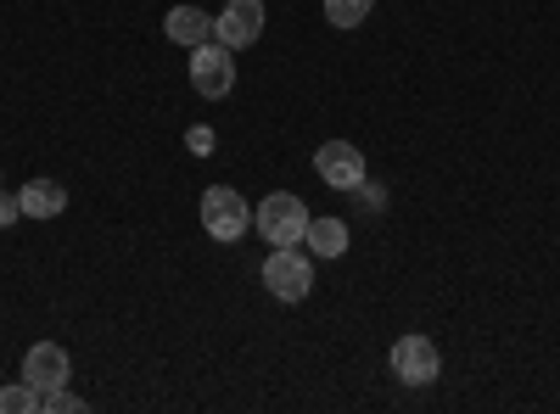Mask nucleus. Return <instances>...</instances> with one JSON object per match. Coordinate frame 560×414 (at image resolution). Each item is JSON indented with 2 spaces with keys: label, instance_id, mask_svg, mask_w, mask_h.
<instances>
[{
  "label": "nucleus",
  "instance_id": "obj_1",
  "mask_svg": "<svg viewBox=\"0 0 560 414\" xmlns=\"http://www.w3.org/2000/svg\"><path fill=\"white\" fill-rule=\"evenodd\" d=\"M253 224H258V236H264L269 247H298L303 229H308V208H303V197H292V191H275V197H264V202L253 208Z\"/></svg>",
  "mask_w": 560,
  "mask_h": 414
},
{
  "label": "nucleus",
  "instance_id": "obj_2",
  "mask_svg": "<svg viewBox=\"0 0 560 414\" xmlns=\"http://www.w3.org/2000/svg\"><path fill=\"white\" fill-rule=\"evenodd\" d=\"M253 224V208L247 197H236V186H208L202 191V229L213 241H242Z\"/></svg>",
  "mask_w": 560,
  "mask_h": 414
},
{
  "label": "nucleus",
  "instance_id": "obj_3",
  "mask_svg": "<svg viewBox=\"0 0 560 414\" xmlns=\"http://www.w3.org/2000/svg\"><path fill=\"white\" fill-rule=\"evenodd\" d=\"M264 286L280 297V303H303L314 292V263L298 252V247H275L264 258Z\"/></svg>",
  "mask_w": 560,
  "mask_h": 414
},
{
  "label": "nucleus",
  "instance_id": "obj_4",
  "mask_svg": "<svg viewBox=\"0 0 560 414\" xmlns=\"http://www.w3.org/2000/svg\"><path fill=\"white\" fill-rule=\"evenodd\" d=\"M191 84H197V96L224 102L230 90H236V51H230V45H219V39L197 45V51H191Z\"/></svg>",
  "mask_w": 560,
  "mask_h": 414
},
{
  "label": "nucleus",
  "instance_id": "obj_5",
  "mask_svg": "<svg viewBox=\"0 0 560 414\" xmlns=\"http://www.w3.org/2000/svg\"><path fill=\"white\" fill-rule=\"evenodd\" d=\"M393 376H398L404 387H432V381L443 376V353H438V342H432V336H420V331L398 336V342H393Z\"/></svg>",
  "mask_w": 560,
  "mask_h": 414
},
{
  "label": "nucleus",
  "instance_id": "obj_6",
  "mask_svg": "<svg viewBox=\"0 0 560 414\" xmlns=\"http://www.w3.org/2000/svg\"><path fill=\"white\" fill-rule=\"evenodd\" d=\"M314 174H319L331 191H359V186H364V152L348 146V141H325V146L314 152Z\"/></svg>",
  "mask_w": 560,
  "mask_h": 414
},
{
  "label": "nucleus",
  "instance_id": "obj_7",
  "mask_svg": "<svg viewBox=\"0 0 560 414\" xmlns=\"http://www.w3.org/2000/svg\"><path fill=\"white\" fill-rule=\"evenodd\" d=\"M258 34H264V0H224V12L213 17V39L230 51H247Z\"/></svg>",
  "mask_w": 560,
  "mask_h": 414
},
{
  "label": "nucleus",
  "instance_id": "obj_8",
  "mask_svg": "<svg viewBox=\"0 0 560 414\" xmlns=\"http://www.w3.org/2000/svg\"><path fill=\"white\" fill-rule=\"evenodd\" d=\"M68 353L57 347V342H34L28 347V358H23V381H34L39 392H57V387H68Z\"/></svg>",
  "mask_w": 560,
  "mask_h": 414
},
{
  "label": "nucleus",
  "instance_id": "obj_9",
  "mask_svg": "<svg viewBox=\"0 0 560 414\" xmlns=\"http://www.w3.org/2000/svg\"><path fill=\"white\" fill-rule=\"evenodd\" d=\"M163 34H168L174 45H185V51H197V45L213 39V17H208L202 7H174V12L163 17Z\"/></svg>",
  "mask_w": 560,
  "mask_h": 414
},
{
  "label": "nucleus",
  "instance_id": "obj_10",
  "mask_svg": "<svg viewBox=\"0 0 560 414\" xmlns=\"http://www.w3.org/2000/svg\"><path fill=\"white\" fill-rule=\"evenodd\" d=\"M18 202H23V218H57L68 208V191L57 186V179H28V186L18 191Z\"/></svg>",
  "mask_w": 560,
  "mask_h": 414
},
{
  "label": "nucleus",
  "instance_id": "obj_11",
  "mask_svg": "<svg viewBox=\"0 0 560 414\" xmlns=\"http://www.w3.org/2000/svg\"><path fill=\"white\" fill-rule=\"evenodd\" d=\"M303 247H308L314 258H342V252H348V224H342V218H308Z\"/></svg>",
  "mask_w": 560,
  "mask_h": 414
},
{
  "label": "nucleus",
  "instance_id": "obj_12",
  "mask_svg": "<svg viewBox=\"0 0 560 414\" xmlns=\"http://www.w3.org/2000/svg\"><path fill=\"white\" fill-rule=\"evenodd\" d=\"M45 409V392L34 381H18V387H0V414H39Z\"/></svg>",
  "mask_w": 560,
  "mask_h": 414
},
{
  "label": "nucleus",
  "instance_id": "obj_13",
  "mask_svg": "<svg viewBox=\"0 0 560 414\" xmlns=\"http://www.w3.org/2000/svg\"><path fill=\"white\" fill-rule=\"evenodd\" d=\"M370 7H376V0H325V23L331 28H359L370 17Z\"/></svg>",
  "mask_w": 560,
  "mask_h": 414
},
{
  "label": "nucleus",
  "instance_id": "obj_14",
  "mask_svg": "<svg viewBox=\"0 0 560 414\" xmlns=\"http://www.w3.org/2000/svg\"><path fill=\"white\" fill-rule=\"evenodd\" d=\"M84 409V398H73L68 387H57V392H45V414H79Z\"/></svg>",
  "mask_w": 560,
  "mask_h": 414
},
{
  "label": "nucleus",
  "instance_id": "obj_15",
  "mask_svg": "<svg viewBox=\"0 0 560 414\" xmlns=\"http://www.w3.org/2000/svg\"><path fill=\"white\" fill-rule=\"evenodd\" d=\"M185 146H191V157H213V129L191 123V129H185Z\"/></svg>",
  "mask_w": 560,
  "mask_h": 414
},
{
  "label": "nucleus",
  "instance_id": "obj_16",
  "mask_svg": "<svg viewBox=\"0 0 560 414\" xmlns=\"http://www.w3.org/2000/svg\"><path fill=\"white\" fill-rule=\"evenodd\" d=\"M18 218H23V202H18L12 191H0V229H12Z\"/></svg>",
  "mask_w": 560,
  "mask_h": 414
},
{
  "label": "nucleus",
  "instance_id": "obj_17",
  "mask_svg": "<svg viewBox=\"0 0 560 414\" xmlns=\"http://www.w3.org/2000/svg\"><path fill=\"white\" fill-rule=\"evenodd\" d=\"M359 202H364V208H382L387 197H382V186H370V179H364V186H359Z\"/></svg>",
  "mask_w": 560,
  "mask_h": 414
}]
</instances>
